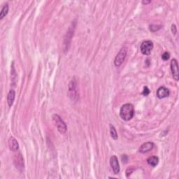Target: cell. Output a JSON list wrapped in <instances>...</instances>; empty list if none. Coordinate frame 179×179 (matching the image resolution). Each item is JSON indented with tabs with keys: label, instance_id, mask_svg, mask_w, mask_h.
<instances>
[{
	"label": "cell",
	"instance_id": "cell-16",
	"mask_svg": "<svg viewBox=\"0 0 179 179\" xmlns=\"http://www.w3.org/2000/svg\"><path fill=\"white\" fill-rule=\"evenodd\" d=\"M169 55H170L169 53H167V52H165V53H164L163 55H162V60H164V61H166V60H169Z\"/></svg>",
	"mask_w": 179,
	"mask_h": 179
},
{
	"label": "cell",
	"instance_id": "cell-13",
	"mask_svg": "<svg viewBox=\"0 0 179 179\" xmlns=\"http://www.w3.org/2000/svg\"><path fill=\"white\" fill-rule=\"evenodd\" d=\"M147 162L149 165L152 166H155L158 165L159 162V158L157 156H151L148 159Z\"/></svg>",
	"mask_w": 179,
	"mask_h": 179
},
{
	"label": "cell",
	"instance_id": "cell-2",
	"mask_svg": "<svg viewBox=\"0 0 179 179\" xmlns=\"http://www.w3.org/2000/svg\"><path fill=\"white\" fill-rule=\"evenodd\" d=\"M53 121L60 133L64 134L67 132V127L66 125L65 122L61 119V118L57 114H54L53 116Z\"/></svg>",
	"mask_w": 179,
	"mask_h": 179
},
{
	"label": "cell",
	"instance_id": "cell-12",
	"mask_svg": "<svg viewBox=\"0 0 179 179\" xmlns=\"http://www.w3.org/2000/svg\"><path fill=\"white\" fill-rule=\"evenodd\" d=\"M15 92L13 90H11L8 94L7 96V102L9 106H11L13 105L14 100H15Z\"/></svg>",
	"mask_w": 179,
	"mask_h": 179
},
{
	"label": "cell",
	"instance_id": "cell-1",
	"mask_svg": "<svg viewBox=\"0 0 179 179\" xmlns=\"http://www.w3.org/2000/svg\"><path fill=\"white\" fill-rule=\"evenodd\" d=\"M134 108L132 104H125L122 106L120 110V116L122 120L128 121L134 117Z\"/></svg>",
	"mask_w": 179,
	"mask_h": 179
},
{
	"label": "cell",
	"instance_id": "cell-5",
	"mask_svg": "<svg viewBox=\"0 0 179 179\" xmlns=\"http://www.w3.org/2000/svg\"><path fill=\"white\" fill-rule=\"evenodd\" d=\"M110 164L111 166L113 171L114 174H118L120 172V164L118 162V158L116 155H113L110 158Z\"/></svg>",
	"mask_w": 179,
	"mask_h": 179
},
{
	"label": "cell",
	"instance_id": "cell-19",
	"mask_svg": "<svg viewBox=\"0 0 179 179\" xmlns=\"http://www.w3.org/2000/svg\"><path fill=\"white\" fill-rule=\"evenodd\" d=\"M172 31L174 34L176 33V25H172Z\"/></svg>",
	"mask_w": 179,
	"mask_h": 179
},
{
	"label": "cell",
	"instance_id": "cell-15",
	"mask_svg": "<svg viewBox=\"0 0 179 179\" xmlns=\"http://www.w3.org/2000/svg\"><path fill=\"white\" fill-rule=\"evenodd\" d=\"M110 136H111L114 140L118 139L117 132H116V128L114 127V126H113L112 124H110Z\"/></svg>",
	"mask_w": 179,
	"mask_h": 179
},
{
	"label": "cell",
	"instance_id": "cell-8",
	"mask_svg": "<svg viewBox=\"0 0 179 179\" xmlns=\"http://www.w3.org/2000/svg\"><path fill=\"white\" fill-rule=\"evenodd\" d=\"M169 95V90L165 87H160L157 90V96L159 99H163Z\"/></svg>",
	"mask_w": 179,
	"mask_h": 179
},
{
	"label": "cell",
	"instance_id": "cell-20",
	"mask_svg": "<svg viewBox=\"0 0 179 179\" xmlns=\"http://www.w3.org/2000/svg\"><path fill=\"white\" fill-rule=\"evenodd\" d=\"M150 3H151V1H150V0H148V1H147V0H144V1H142V4L144 5L148 4Z\"/></svg>",
	"mask_w": 179,
	"mask_h": 179
},
{
	"label": "cell",
	"instance_id": "cell-7",
	"mask_svg": "<svg viewBox=\"0 0 179 179\" xmlns=\"http://www.w3.org/2000/svg\"><path fill=\"white\" fill-rule=\"evenodd\" d=\"M170 66H171V71H172L174 78L176 80H178L179 71H178V62H177V60L176 59L172 60Z\"/></svg>",
	"mask_w": 179,
	"mask_h": 179
},
{
	"label": "cell",
	"instance_id": "cell-18",
	"mask_svg": "<svg viewBox=\"0 0 179 179\" xmlns=\"http://www.w3.org/2000/svg\"><path fill=\"white\" fill-rule=\"evenodd\" d=\"M133 170H134V169L133 168H132V167H130V168H128L127 169V171H126V175H127V176H130V174H132V172H133Z\"/></svg>",
	"mask_w": 179,
	"mask_h": 179
},
{
	"label": "cell",
	"instance_id": "cell-11",
	"mask_svg": "<svg viewBox=\"0 0 179 179\" xmlns=\"http://www.w3.org/2000/svg\"><path fill=\"white\" fill-rule=\"evenodd\" d=\"M15 164H16L18 169H23L24 164H23V158L21 153L18 154V155H16L15 158Z\"/></svg>",
	"mask_w": 179,
	"mask_h": 179
},
{
	"label": "cell",
	"instance_id": "cell-9",
	"mask_svg": "<svg viewBox=\"0 0 179 179\" xmlns=\"http://www.w3.org/2000/svg\"><path fill=\"white\" fill-rule=\"evenodd\" d=\"M154 147V144L152 142H146L143 144L139 148V152L142 153H146L151 150Z\"/></svg>",
	"mask_w": 179,
	"mask_h": 179
},
{
	"label": "cell",
	"instance_id": "cell-4",
	"mask_svg": "<svg viewBox=\"0 0 179 179\" xmlns=\"http://www.w3.org/2000/svg\"><path fill=\"white\" fill-rule=\"evenodd\" d=\"M153 48V43L151 41H145L141 45V51L144 55H148Z\"/></svg>",
	"mask_w": 179,
	"mask_h": 179
},
{
	"label": "cell",
	"instance_id": "cell-10",
	"mask_svg": "<svg viewBox=\"0 0 179 179\" xmlns=\"http://www.w3.org/2000/svg\"><path fill=\"white\" fill-rule=\"evenodd\" d=\"M9 146L12 151H17L19 148V144L14 137H10L9 139Z\"/></svg>",
	"mask_w": 179,
	"mask_h": 179
},
{
	"label": "cell",
	"instance_id": "cell-6",
	"mask_svg": "<svg viewBox=\"0 0 179 179\" xmlns=\"http://www.w3.org/2000/svg\"><path fill=\"white\" fill-rule=\"evenodd\" d=\"M76 82L75 80H72L71 82L69 83V96H71L72 99H75L76 96H77V93H78V90L77 89V85H76Z\"/></svg>",
	"mask_w": 179,
	"mask_h": 179
},
{
	"label": "cell",
	"instance_id": "cell-3",
	"mask_svg": "<svg viewBox=\"0 0 179 179\" xmlns=\"http://www.w3.org/2000/svg\"><path fill=\"white\" fill-rule=\"evenodd\" d=\"M127 53V49L126 47H123L120 49V51L114 60V64L116 67H120V65L122 64V62H124V59H125Z\"/></svg>",
	"mask_w": 179,
	"mask_h": 179
},
{
	"label": "cell",
	"instance_id": "cell-14",
	"mask_svg": "<svg viewBox=\"0 0 179 179\" xmlns=\"http://www.w3.org/2000/svg\"><path fill=\"white\" fill-rule=\"evenodd\" d=\"M8 12H9V4L7 3L1 9V13H0V19H3L4 17L7 15Z\"/></svg>",
	"mask_w": 179,
	"mask_h": 179
},
{
	"label": "cell",
	"instance_id": "cell-17",
	"mask_svg": "<svg viewBox=\"0 0 179 179\" xmlns=\"http://www.w3.org/2000/svg\"><path fill=\"white\" fill-rule=\"evenodd\" d=\"M143 94H144V96H148V94L150 93V90L148 89V87H144V90H143Z\"/></svg>",
	"mask_w": 179,
	"mask_h": 179
}]
</instances>
